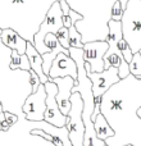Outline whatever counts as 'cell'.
Listing matches in <instances>:
<instances>
[{"label":"cell","instance_id":"cell-1","mask_svg":"<svg viewBox=\"0 0 141 146\" xmlns=\"http://www.w3.org/2000/svg\"><path fill=\"white\" fill-rule=\"evenodd\" d=\"M100 113L113 128L108 146H141V78L130 73L100 98Z\"/></svg>","mask_w":141,"mask_h":146},{"label":"cell","instance_id":"cell-2","mask_svg":"<svg viewBox=\"0 0 141 146\" xmlns=\"http://www.w3.org/2000/svg\"><path fill=\"white\" fill-rule=\"evenodd\" d=\"M18 117L8 129H0V146H72L67 127H55L44 121Z\"/></svg>","mask_w":141,"mask_h":146},{"label":"cell","instance_id":"cell-3","mask_svg":"<svg viewBox=\"0 0 141 146\" xmlns=\"http://www.w3.org/2000/svg\"><path fill=\"white\" fill-rule=\"evenodd\" d=\"M10 63L12 49L5 46L0 40V108L17 117L26 115L22 111V105L32 92L31 74L30 71L13 69Z\"/></svg>","mask_w":141,"mask_h":146},{"label":"cell","instance_id":"cell-4","mask_svg":"<svg viewBox=\"0 0 141 146\" xmlns=\"http://www.w3.org/2000/svg\"><path fill=\"white\" fill-rule=\"evenodd\" d=\"M68 50H69V56L77 64V80H76V85L72 87V94L80 92L81 98L83 100L82 121L83 124H85L83 146H104L105 141L98 139L95 128H94L92 114H94V109H95V98H94V92H92V83H91L85 69L83 49L70 46Z\"/></svg>","mask_w":141,"mask_h":146},{"label":"cell","instance_id":"cell-5","mask_svg":"<svg viewBox=\"0 0 141 146\" xmlns=\"http://www.w3.org/2000/svg\"><path fill=\"white\" fill-rule=\"evenodd\" d=\"M122 36L132 54L141 50V0H128L121 18Z\"/></svg>","mask_w":141,"mask_h":146},{"label":"cell","instance_id":"cell-6","mask_svg":"<svg viewBox=\"0 0 141 146\" xmlns=\"http://www.w3.org/2000/svg\"><path fill=\"white\" fill-rule=\"evenodd\" d=\"M63 21H64V17H63V12H62V8H61V3H59V0H57L49 8L45 18H44V21L41 22L40 27H39V31L33 36V46H35L36 50L41 55L48 53V49H46L45 44H44L45 36L50 32L57 33V31L64 26Z\"/></svg>","mask_w":141,"mask_h":146},{"label":"cell","instance_id":"cell-7","mask_svg":"<svg viewBox=\"0 0 141 146\" xmlns=\"http://www.w3.org/2000/svg\"><path fill=\"white\" fill-rule=\"evenodd\" d=\"M82 108L83 100L80 92H73L70 95V109L67 114V129L68 137L72 146H83L85 136V124L82 121Z\"/></svg>","mask_w":141,"mask_h":146},{"label":"cell","instance_id":"cell-8","mask_svg":"<svg viewBox=\"0 0 141 146\" xmlns=\"http://www.w3.org/2000/svg\"><path fill=\"white\" fill-rule=\"evenodd\" d=\"M85 69H86V73H87L88 78H90L91 83H92L94 98H101V95H103L112 85H114L116 82H118V81L121 80L118 76V68L113 67V66L104 69L103 72H91V68H90V66H88V63L85 62Z\"/></svg>","mask_w":141,"mask_h":146},{"label":"cell","instance_id":"cell-9","mask_svg":"<svg viewBox=\"0 0 141 146\" xmlns=\"http://www.w3.org/2000/svg\"><path fill=\"white\" fill-rule=\"evenodd\" d=\"M46 109V90L45 85L40 83L37 90L31 92L22 105V111L28 121H43Z\"/></svg>","mask_w":141,"mask_h":146},{"label":"cell","instance_id":"cell-10","mask_svg":"<svg viewBox=\"0 0 141 146\" xmlns=\"http://www.w3.org/2000/svg\"><path fill=\"white\" fill-rule=\"evenodd\" d=\"M44 85L46 90V109L44 113V121L55 127H64L67 124L68 117L62 113L57 103L55 95L58 92V87L53 81H48Z\"/></svg>","mask_w":141,"mask_h":146},{"label":"cell","instance_id":"cell-11","mask_svg":"<svg viewBox=\"0 0 141 146\" xmlns=\"http://www.w3.org/2000/svg\"><path fill=\"white\" fill-rule=\"evenodd\" d=\"M109 45L106 40L88 41L83 44V60L88 63L91 72L104 71V54L106 53Z\"/></svg>","mask_w":141,"mask_h":146},{"label":"cell","instance_id":"cell-12","mask_svg":"<svg viewBox=\"0 0 141 146\" xmlns=\"http://www.w3.org/2000/svg\"><path fill=\"white\" fill-rule=\"evenodd\" d=\"M49 81H53L58 87V92L55 95L57 103L61 111L67 115L70 109V95H72V87L76 85V80L69 76H64V77L51 78Z\"/></svg>","mask_w":141,"mask_h":146},{"label":"cell","instance_id":"cell-13","mask_svg":"<svg viewBox=\"0 0 141 146\" xmlns=\"http://www.w3.org/2000/svg\"><path fill=\"white\" fill-rule=\"evenodd\" d=\"M48 76L49 80L55 77H64V76H69L77 80V64L68 54L59 53L53 60Z\"/></svg>","mask_w":141,"mask_h":146},{"label":"cell","instance_id":"cell-14","mask_svg":"<svg viewBox=\"0 0 141 146\" xmlns=\"http://www.w3.org/2000/svg\"><path fill=\"white\" fill-rule=\"evenodd\" d=\"M0 40L5 46H8L12 50H17L18 54L23 55L26 54V48H27V40L18 35L12 28H3L1 35H0Z\"/></svg>","mask_w":141,"mask_h":146},{"label":"cell","instance_id":"cell-15","mask_svg":"<svg viewBox=\"0 0 141 146\" xmlns=\"http://www.w3.org/2000/svg\"><path fill=\"white\" fill-rule=\"evenodd\" d=\"M26 55H27L28 60H30L31 69L39 76L41 83H45L49 81V76L45 74L43 71V56L41 54L36 50V48L33 46L32 42L27 41V48H26Z\"/></svg>","mask_w":141,"mask_h":146},{"label":"cell","instance_id":"cell-16","mask_svg":"<svg viewBox=\"0 0 141 146\" xmlns=\"http://www.w3.org/2000/svg\"><path fill=\"white\" fill-rule=\"evenodd\" d=\"M94 128H95L98 139L104 140V141H105V139L112 137L114 135L113 128L109 126V123L106 122V119L104 118L101 113H99L98 115L95 117V121H94Z\"/></svg>","mask_w":141,"mask_h":146},{"label":"cell","instance_id":"cell-17","mask_svg":"<svg viewBox=\"0 0 141 146\" xmlns=\"http://www.w3.org/2000/svg\"><path fill=\"white\" fill-rule=\"evenodd\" d=\"M10 67L13 69L21 68L23 71H30L31 69L30 60H28L27 55L26 54L21 55V54L17 53V50H12V63H10Z\"/></svg>","mask_w":141,"mask_h":146},{"label":"cell","instance_id":"cell-18","mask_svg":"<svg viewBox=\"0 0 141 146\" xmlns=\"http://www.w3.org/2000/svg\"><path fill=\"white\" fill-rule=\"evenodd\" d=\"M68 33H69V48H83V42H82V36L81 33L77 31L74 25H72L70 27H68Z\"/></svg>","mask_w":141,"mask_h":146},{"label":"cell","instance_id":"cell-19","mask_svg":"<svg viewBox=\"0 0 141 146\" xmlns=\"http://www.w3.org/2000/svg\"><path fill=\"white\" fill-rule=\"evenodd\" d=\"M128 68H130V73L134 74L135 77L141 76V54H140V51L134 53L131 62L128 63Z\"/></svg>","mask_w":141,"mask_h":146},{"label":"cell","instance_id":"cell-20","mask_svg":"<svg viewBox=\"0 0 141 146\" xmlns=\"http://www.w3.org/2000/svg\"><path fill=\"white\" fill-rule=\"evenodd\" d=\"M58 41L61 42V45L66 49H69V33H68V28L67 27H61L55 33Z\"/></svg>","mask_w":141,"mask_h":146},{"label":"cell","instance_id":"cell-21","mask_svg":"<svg viewBox=\"0 0 141 146\" xmlns=\"http://www.w3.org/2000/svg\"><path fill=\"white\" fill-rule=\"evenodd\" d=\"M5 114V121L1 123V129H8L13 123H15L18 119V117L13 113H9V111H4Z\"/></svg>","mask_w":141,"mask_h":146},{"label":"cell","instance_id":"cell-22","mask_svg":"<svg viewBox=\"0 0 141 146\" xmlns=\"http://www.w3.org/2000/svg\"><path fill=\"white\" fill-rule=\"evenodd\" d=\"M122 14H123V9H122V7H121V3H119L118 0H116L113 7H112V19L121 21Z\"/></svg>","mask_w":141,"mask_h":146},{"label":"cell","instance_id":"cell-23","mask_svg":"<svg viewBox=\"0 0 141 146\" xmlns=\"http://www.w3.org/2000/svg\"><path fill=\"white\" fill-rule=\"evenodd\" d=\"M130 74V68H128V63L124 60V58L121 59V64L118 67V76L119 78H124Z\"/></svg>","mask_w":141,"mask_h":146},{"label":"cell","instance_id":"cell-24","mask_svg":"<svg viewBox=\"0 0 141 146\" xmlns=\"http://www.w3.org/2000/svg\"><path fill=\"white\" fill-rule=\"evenodd\" d=\"M30 74H31L30 81H31V85H32V92H33V91L37 90V87H39V85L41 83V81H40V78H39V76L36 74L32 69H30Z\"/></svg>","mask_w":141,"mask_h":146},{"label":"cell","instance_id":"cell-25","mask_svg":"<svg viewBox=\"0 0 141 146\" xmlns=\"http://www.w3.org/2000/svg\"><path fill=\"white\" fill-rule=\"evenodd\" d=\"M0 35H1V28H0Z\"/></svg>","mask_w":141,"mask_h":146},{"label":"cell","instance_id":"cell-26","mask_svg":"<svg viewBox=\"0 0 141 146\" xmlns=\"http://www.w3.org/2000/svg\"><path fill=\"white\" fill-rule=\"evenodd\" d=\"M0 129H1V123H0Z\"/></svg>","mask_w":141,"mask_h":146},{"label":"cell","instance_id":"cell-27","mask_svg":"<svg viewBox=\"0 0 141 146\" xmlns=\"http://www.w3.org/2000/svg\"><path fill=\"white\" fill-rule=\"evenodd\" d=\"M127 146H132V145H127Z\"/></svg>","mask_w":141,"mask_h":146},{"label":"cell","instance_id":"cell-28","mask_svg":"<svg viewBox=\"0 0 141 146\" xmlns=\"http://www.w3.org/2000/svg\"><path fill=\"white\" fill-rule=\"evenodd\" d=\"M104 146H108V145H104Z\"/></svg>","mask_w":141,"mask_h":146},{"label":"cell","instance_id":"cell-29","mask_svg":"<svg viewBox=\"0 0 141 146\" xmlns=\"http://www.w3.org/2000/svg\"><path fill=\"white\" fill-rule=\"evenodd\" d=\"M140 54H141V50H140Z\"/></svg>","mask_w":141,"mask_h":146}]
</instances>
